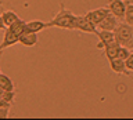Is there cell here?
I'll return each instance as SVG.
<instances>
[{
  "label": "cell",
  "instance_id": "cell-1",
  "mask_svg": "<svg viewBox=\"0 0 133 120\" xmlns=\"http://www.w3.org/2000/svg\"><path fill=\"white\" fill-rule=\"evenodd\" d=\"M75 21H76V15L71 10L65 8L62 3H60V11L49 21V26L66 29V31H75Z\"/></svg>",
  "mask_w": 133,
  "mask_h": 120
},
{
  "label": "cell",
  "instance_id": "cell-2",
  "mask_svg": "<svg viewBox=\"0 0 133 120\" xmlns=\"http://www.w3.org/2000/svg\"><path fill=\"white\" fill-rule=\"evenodd\" d=\"M115 41L121 46H129V43L133 40V26L126 22H119L118 26L114 31Z\"/></svg>",
  "mask_w": 133,
  "mask_h": 120
},
{
  "label": "cell",
  "instance_id": "cell-3",
  "mask_svg": "<svg viewBox=\"0 0 133 120\" xmlns=\"http://www.w3.org/2000/svg\"><path fill=\"white\" fill-rule=\"evenodd\" d=\"M75 31L83 32V33H91V35L97 36V26L89 21L85 15H76V21H75Z\"/></svg>",
  "mask_w": 133,
  "mask_h": 120
},
{
  "label": "cell",
  "instance_id": "cell-4",
  "mask_svg": "<svg viewBox=\"0 0 133 120\" xmlns=\"http://www.w3.org/2000/svg\"><path fill=\"white\" fill-rule=\"evenodd\" d=\"M107 6L110 8L111 14H114L119 21H122L125 18L126 0H107Z\"/></svg>",
  "mask_w": 133,
  "mask_h": 120
},
{
  "label": "cell",
  "instance_id": "cell-5",
  "mask_svg": "<svg viewBox=\"0 0 133 120\" xmlns=\"http://www.w3.org/2000/svg\"><path fill=\"white\" fill-rule=\"evenodd\" d=\"M110 8H105V7H103V8H96V10H91V11H87L86 14H85V17L89 21H91V22H93L96 26H97V25L101 22V21L105 18V17L110 14Z\"/></svg>",
  "mask_w": 133,
  "mask_h": 120
},
{
  "label": "cell",
  "instance_id": "cell-6",
  "mask_svg": "<svg viewBox=\"0 0 133 120\" xmlns=\"http://www.w3.org/2000/svg\"><path fill=\"white\" fill-rule=\"evenodd\" d=\"M18 41H19V35H17L11 28L7 26L4 29V36H3V41L0 43V48L4 50L7 47H11V46L17 44Z\"/></svg>",
  "mask_w": 133,
  "mask_h": 120
},
{
  "label": "cell",
  "instance_id": "cell-7",
  "mask_svg": "<svg viewBox=\"0 0 133 120\" xmlns=\"http://www.w3.org/2000/svg\"><path fill=\"white\" fill-rule=\"evenodd\" d=\"M110 68L112 72L118 73V74H125V76L130 77V70L126 68V62L123 59H121V58H114V59H110Z\"/></svg>",
  "mask_w": 133,
  "mask_h": 120
},
{
  "label": "cell",
  "instance_id": "cell-8",
  "mask_svg": "<svg viewBox=\"0 0 133 120\" xmlns=\"http://www.w3.org/2000/svg\"><path fill=\"white\" fill-rule=\"evenodd\" d=\"M118 24H119V19L116 18L114 14H111V12H110V14H108L105 18H104L101 22L97 25V28L101 29V31H112V32H114L115 28L118 26Z\"/></svg>",
  "mask_w": 133,
  "mask_h": 120
},
{
  "label": "cell",
  "instance_id": "cell-9",
  "mask_svg": "<svg viewBox=\"0 0 133 120\" xmlns=\"http://www.w3.org/2000/svg\"><path fill=\"white\" fill-rule=\"evenodd\" d=\"M97 37H98V44L96 46L98 50H104L105 46H108L110 43L115 40V36H114V32L112 31H101L97 33Z\"/></svg>",
  "mask_w": 133,
  "mask_h": 120
},
{
  "label": "cell",
  "instance_id": "cell-10",
  "mask_svg": "<svg viewBox=\"0 0 133 120\" xmlns=\"http://www.w3.org/2000/svg\"><path fill=\"white\" fill-rule=\"evenodd\" d=\"M25 28H26V32L39 33V32L43 31V29H47L50 26H49V22H43V21H40V19H32V21H28L26 25H25Z\"/></svg>",
  "mask_w": 133,
  "mask_h": 120
},
{
  "label": "cell",
  "instance_id": "cell-11",
  "mask_svg": "<svg viewBox=\"0 0 133 120\" xmlns=\"http://www.w3.org/2000/svg\"><path fill=\"white\" fill-rule=\"evenodd\" d=\"M19 44L25 46V47H33V46L37 44V33L33 32H25L21 35L19 37Z\"/></svg>",
  "mask_w": 133,
  "mask_h": 120
},
{
  "label": "cell",
  "instance_id": "cell-12",
  "mask_svg": "<svg viewBox=\"0 0 133 120\" xmlns=\"http://www.w3.org/2000/svg\"><path fill=\"white\" fill-rule=\"evenodd\" d=\"M119 47H121V44H118L115 40L104 47V55H105V58H107L108 61H110V59H114V58L118 57V50H119Z\"/></svg>",
  "mask_w": 133,
  "mask_h": 120
},
{
  "label": "cell",
  "instance_id": "cell-13",
  "mask_svg": "<svg viewBox=\"0 0 133 120\" xmlns=\"http://www.w3.org/2000/svg\"><path fill=\"white\" fill-rule=\"evenodd\" d=\"M2 18H3V22L6 26H10L11 24H14L17 19H19V17L15 14L14 11H11V10H7V11H3L2 14Z\"/></svg>",
  "mask_w": 133,
  "mask_h": 120
},
{
  "label": "cell",
  "instance_id": "cell-14",
  "mask_svg": "<svg viewBox=\"0 0 133 120\" xmlns=\"http://www.w3.org/2000/svg\"><path fill=\"white\" fill-rule=\"evenodd\" d=\"M0 87L4 90V91H12L14 90V83L7 74L2 73L0 74Z\"/></svg>",
  "mask_w": 133,
  "mask_h": 120
},
{
  "label": "cell",
  "instance_id": "cell-15",
  "mask_svg": "<svg viewBox=\"0 0 133 120\" xmlns=\"http://www.w3.org/2000/svg\"><path fill=\"white\" fill-rule=\"evenodd\" d=\"M125 22L133 26V3L130 0H126V11H125Z\"/></svg>",
  "mask_w": 133,
  "mask_h": 120
},
{
  "label": "cell",
  "instance_id": "cell-16",
  "mask_svg": "<svg viewBox=\"0 0 133 120\" xmlns=\"http://www.w3.org/2000/svg\"><path fill=\"white\" fill-rule=\"evenodd\" d=\"M130 50H129V47H126V46H121L119 50H118V58H121V59H126V58L130 55Z\"/></svg>",
  "mask_w": 133,
  "mask_h": 120
},
{
  "label": "cell",
  "instance_id": "cell-17",
  "mask_svg": "<svg viewBox=\"0 0 133 120\" xmlns=\"http://www.w3.org/2000/svg\"><path fill=\"white\" fill-rule=\"evenodd\" d=\"M2 97L6 99V101L8 102V103H11V105H14V101H15V91L12 90V91H4L3 93V95Z\"/></svg>",
  "mask_w": 133,
  "mask_h": 120
},
{
  "label": "cell",
  "instance_id": "cell-18",
  "mask_svg": "<svg viewBox=\"0 0 133 120\" xmlns=\"http://www.w3.org/2000/svg\"><path fill=\"white\" fill-rule=\"evenodd\" d=\"M125 62H126V68L130 70V72H133V52H130V55L125 59Z\"/></svg>",
  "mask_w": 133,
  "mask_h": 120
},
{
  "label": "cell",
  "instance_id": "cell-19",
  "mask_svg": "<svg viewBox=\"0 0 133 120\" xmlns=\"http://www.w3.org/2000/svg\"><path fill=\"white\" fill-rule=\"evenodd\" d=\"M10 115V108H0V119H7Z\"/></svg>",
  "mask_w": 133,
  "mask_h": 120
},
{
  "label": "cell",
  "instance_id": "cell-20",
  "mask_svg": "<svg viewBox=\"0 0 133 120\" xmlns=\"http://www.w3.org/2000/svg\"><path fill=\"white\" fill-rule=\"evenodd\" d=\"M11 106H12L11 103H8L3 97H0V108H11Z\"/></svg>",
  "mask_w": 133,
  "mask_h": 120
},
{
  "label": "cell",
  "instance_id": "cell-21",
  "mask_svg": "<svg viewBox=\"0 0 133 120\" xmlns=\"http://www.w3.org/2000/svg\"><path fill=\"white\" fill-rule=\"evenodd\" d=\"M7 26L4 25V22H3V18H2V15H0V31H4Z\"/></svg>",
  "mask_w": 133,
  "mask_h": 120
},
{
  "label": "cell",
  "instance_id": "cell-22",
  "mask_svg": "<svg viewBox=\"0 0 133 120\" xmlns=\"http://www.w3.org/2000/svg\"><path fill=\"white\" fill-rule=\"evenodd\" d=\"M128 47H129V48H132V47H133V40L130 41V43H129V46H128Z\"/></svg>",
  "mask_w": 133,
  "mask_h": 120
},
{
  "label": "cell",
  "instance_id": "cell-23",
  "mask_svg": "<svg viewBox=\"0 0 133 120\" xmlns=\"http://www.w3.org/2000/svg\"><path fill=\"white\" fill-rule=\"evenodd\" d=\"M2 51H3V50H2V48H0V54H2Z\"/></svg>",
  "mask_w": 133,
  "mask_h": 120
},
{
  "label": "cell",
  "instance_id": "cell-24",
  "mask_svg": "<svg viewBox=\"0 0 133 120\" xmlns=\"http://www.w3.org/2000/svg\"><path fill=\"white\" fill-rule=\"evenodd\" d=\"M2 4H3V3H2V2H0V7H2Z\"/></svg>",
  "mask_w": 133,
  "mask_h": 120
},
{
  "label": "cell",
  "instance_id": "cell-25",
  "mask_svg": "<svg viewBox=\"0 0 133 120\" xmlns=\"http://www.w3.org/2000/svg\"><path fill=\"white\" fill-rule=\"evenodd\" d=\"M0 74H2V70H0Z\"/></svg>",
  "mask_w": 133,
  "mask_h": 120
}]
</instances>
